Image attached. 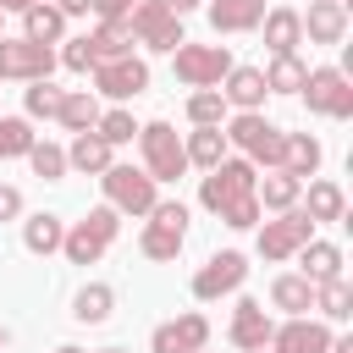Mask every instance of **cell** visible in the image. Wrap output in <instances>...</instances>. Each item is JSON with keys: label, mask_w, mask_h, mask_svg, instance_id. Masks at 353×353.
Wrapping results in <instances>:
<instances>
[{"label": "cell", "mask_w": 353, "mask_h": 353, "mask_svg": "<svg viewBox=\"0 0 353 353\" xmlns=\"http://www.w3.org/2000/svg\"><path fill=\"white\" fill-rule=\"evenodd\" d=\"M226 143H237L248 154V165H270L281 171V149H287V132L276 121H265L259 110H237L232 127H226Z\"/></svg>", "instance_id": "6da1fadb"}, {"label": "cell", "mask_w": 353, "mask_h": 353, "mask_svg": "<svg viewBox=\"0 0 353 353\" xmlns=\"http://www.w3.org/2000/svg\"><path fill=\"white\" fill-rule=\"evenodd\" d=\"M99 182H105V199H110L116 215H149V210L160 204V182H154L149 171L110 165V171H99Z\"/></svg>", "instance_id": "7a4b0ae2"}, {"label": "cell", "mask_w": 353, "mask_h": 353, "mask_svg": "<svg viewBox=\"0 0 353 353\" xmlns=\"http://www.w3.org/2000/svg\"><path fill=\"white\" fill-rule=\"evenodd\" d=\"M182 243H188V204H182V199H160V204L149 210V226H143L138 248L165 265V259H176Z\"/></svg>", "instance_id": "3957f363"}, {"label": "cell", "mask_w": 353, "mask_h": 353, "mask_svg": "<svg viewBox=\"0 0 353 353\" xmlns=\"http://www.w3.org/2000/svg\"><path fill=\"white\" fill-rule=\"evenodd\" d=\"M116 232H121V215H116L110 204H99V210H88V215L61 237V248H66V259H72V265H94V259L116 243Z\"/></svg>", "instance_id": "277c9868"}, {"label": "cell", "mask_w": 353, "mask_h": 353, "mask_svg": "<svg viewBox=\"0 0 353 353\" xmlns=\"http://www.w3.org/2000/svg\"><path fill=\"white\" fill-rule=\"evenodd\" d=\"M138 143H143V171L154 182H176L188 171V154H182V138L171 121H143L138 127Z\"/></svg>", "instance_id": "5b68a950"}, {"label": "cell", "mask_w": 353, "mask_h": 353, "mask_svg": "<svg viewBox=\"0 0 353 353\" xmlns=\"http://www.w3.org/2000/svg\"><path fill=\"white\" fill-rule=\"evenodd\" d=\"M254 182H259V176H254V165H248V160H221V165L199 182V204L221 215V210H232L237 199H248V193H254Z\"/></svg>", "instance_id": "8992f818"}, {"label": "cell", "mask_w": 353, "mask_h": 353, "mask_svg": "<svg viewBox=\"0 0 353 353\" xmlns=\"http://www.w3.org/2000/svg\"><path fill=\"white\" fill-rule=\"evenodd\" d=\"M127 33H132V44H149V50H176V44H188V39H182V17H171L160 0H138L132 17H127Z\"/></svg>", "instance_id": "52a82bcc"}, {"label": "cell", "mask_w": 353, "mask_h": 353, "mask_svg": "<svg viewBox=\"0 0 353 353\" xmlns=\"http://www.w3.org/2000/svg\"><path fill=\"white\" fill-rule=\"evenodd\" d=\"M176 77L188 88H215L226 72H232V50L226 44H176Z\"/></svg>", "instance_id": "ba28073f"}, {"label": "cell", "mask_w": 353, "mask_h": 353, "mask_svg": "<svg viewBox=\"0 0 353 353\" xmlns=\"http://www.w3.org/2000/svg\"><path fill=\"white\" fill-rule=\"evenodd\" d=\"M303 94H309V110L314 116H353V88H347V72H336V66H314L309 77H303Z\"/></svg>", "instance_id": "9c48e42d"}, {"label": "cell", "mask_w": 353, "mask_h": 353, "mask_svg": "<svg viewBox=\"0 0 353 353\" xmlns=\"http://www.w3.org/2000/svg\"><path fill=\"white\" fill-rule=\"evenodd\" d=\"M303 243H314V221L303 210H281V221H265L259 226V254L265 259H292Z\"/></svg>", "instance_id": "30bf717a"}, {"label": "cell", "mask_w": 353, "mask_h": 353, "mask_svg": "<svg viewBox=\"0 0 353 353\" xmlns=\"http://www.w3.org/2000/svg\"><path fill=\"white\" fill-rule=\"evenodd\" d=\"M149 88V66L138 55H121V61H99L94 66V88L88 94H105V99H138Z\"/></svg>", "instance_id": "8fae6325"}, {"label": "cell", "mask_w": 353, "mask_h": 353, "mask_svg": "<svg viewBox=\"0 0 353 353\" xmlns=\"http://www.w3.org/2000/svg\"><path fill=\"white\" fill-rule=\"evenodd\" d=\"M243 276H248V259L237 254V248H221V254H210L204 265H199V276H193V298H221V292H237L243 287Z\"/></svg>", "instance_id": "7c38bea8"}, {"label": "cell", "mask_w": 353, "mask_h": 353, "mask_svg": "<svg viewBox=\"0 0 353 353\" xmlns=\"http://www.w3.org/2000/svg\"><path fill=\"white\" fill-rule=\"evenodd\" d=\"M55 72V50L50 44H33V39H0V77H22V83H39Z\"/></svg>", "instance_id": "4fadbf2b"}, {"label": "cell", "mask_w": 353, "mask_h": 353, "mask_svg": "<svg viewBox=\"0 0 353 353\" xmlns=\"http://www.w3.org/2000/svg\"><path fill=\"white\" fill-rule=\"evenodd\" d=\"M204 342H210V320H204V314L165 320V325H154V336H149L154 353H199Z\"/></svg>", "instance_id": "5bb4252c"}, {"label": "cell", "mask_w": 353, "mask_h": 353, "mask_svg": "<svg viewBox=\"0 0 353 353\" xmlns=\"http://www.w3.org/2000/svg\"><path fill=\"white\" fill-rule=\"evenodd\" d=\"M270 314H265V303L259 298H243L237 303V314H232V347H243V353H259L265 342H270Z\"/></svg>", "instance_id": "9a60e30c"}, {"label": "cell", "mask_w": 353, "mask_h": 353, "mask_svg": "<svg viewBox=\"0 0 353 353\" xmlns=\"http://www.w3.org/2000/svg\"><path fill=\"white\" fill-rule=\"evenodd\" d=\"M276 353H331V331L320 320H287L281 331H270Z\"/></svg>", "instance_id": "2e32d148"}, {"label": "cell", "mask_w": 353, "mask_h": 353, "mask_svg": "<svg viewBox=\"0 0 353 353\" xmlns=\"http://www.w3.org/2000/svg\"><path fill=\"white\" fill-rule=\"evenodd\" d=\"M303 28H309V44H342V33H347V6H336V0H309V17H298Z\"/></svg>", "instance_id": "e0dca14e"}, {"label": "cell", "mask_w": 353, "mask_h": 353, "mask_svg": "<svg viewBox=\"0 0 353 353\" xmlns=\"http://www.w3.org/2000/svg\"><path fill=\"white\" fill-rule=\"evenodd\" d=\"M265 22V0H215L210 6V28L215 33H248Z\"/></svg>", "instance_id": "ac0fdd59"}, {"label": "cell", "mask_w": 353, "mask_h": 353, "mask_svg": "<svg viewBox=\"0 0 353 353\" xmlns=\"http://www.w3.org/2000/svg\"><path fill=\"white\" fill-rule=\"evenodd\" d=\"M221 99L237 105V110H259V105H265V77H259V66H232Z\"/></svg>", "instance_id": "d6986e66"}, {"label": "cell", "mask_w": 353, "mask_h": 353, "mask_svg": "<svg viewBox=\"0 0 353 353\" xmlns=\"http://www.w3.org/2000/svg\"><path fill=\"white\" fill-rule=\"evenodd\" d=\"M298 39H303V22H298V11H292V6L265 11V44H270V55H292V50H298Z\"/></svg>", "instance_id": "ffe728a7"}, {"label": "cell", "mask_w": 353, "mask_h": 353, "mask_svg": "<svg viewBox=\"0 0 353 353\" xmlns=\"http://www.w3.org/2000/svg\"><path fill=\"white\" fill-rule=\"evenodd\" d=\"M298 259H303V281H309V287L342 276V248H336V243H303Z\"/></svg>", "instance_id": "44dd1931"}, {"label": "cell", "mask_w": 353, "mask_h": 353, "mask_svg": "<svg viewBox=\"0 0 353 353\" xmlns=\"http://www.w3.org/2000/svg\"><path fill=\"white\" fill-rule=\"evenodd\" d=\"M66 165H77V171L99 176V171H110L116 160H110V143H105L99 132H77V138H72V149H66Z\"/></svg>", "instance_id": "7402d4cb"}, {"label": "cell", "mask_w": 353, "mask_h": 353, "mask_svg": "<svg viewBox=\"0 0 353 353\" xmlns=\"http://www.w3.org/2000/svg\"><path fill=\"white\" fill-rule=\"evenodd\" d=\"M298 193H303V182H298L292 171H270L265 182H254L259 210H292V204H298Z\"/></svg>", "instance_id": "603a6c76"}, {"label": "cell", "mask_w": 353, "mask_h": 353, "mask_svg": "<svg viewBox=\"0 0 353 353\" xmlns=\"http://www.w3.org/2000/svg\"><path fill=\"white\" fill-rule=\"evenodd\" d=\"M270 303L287 309L292 320H303V314L314 309V287H309L303 276H276V281H270Z\"/></svg>", "instance_id": "cb8c5ba5"}, {"label": "cell", "mask_w": 353, "mask_h": 353, "mask_svg": "<svg viewBox=\"0 0 353 353\" xmlns=\"http://www.w3.org/2000/svg\"><path fill=\"white\" fill-rule=\"evenodd\" d=\"M265 94H303V77H309V66L298 61V55H276L265 72Z\"/></svg>", "instance_id": "d4e9b609"}, {"label": "cell", "mask_w": 353, "mask_h": 353, "mask_svg": "<svg viewBox=\"0 0 353 353\" xmlns=\"http://www.w3.org/2000/svg\"><path fill=\"white\" fill-rule=\"evenodd\" d=\"M55 121H61L66 132H94V121H99V99H94L88 88H77V94H66V99H61Z\"/></svg>", "instance_id": "484cf974"}, {"label": "cell", "mask_w": 353, "mask_h": 353, "mask_svg": "<svg viewBox=\"0 0 353 353\" xmlns=\"http://www.w3.org/2000/svg\"><path fill=\"white\" fill-rule=\"evenodd\" d=\"M182 154H188V165H204V171H215V165L226 160V132H221V127H199V132L182 143Z\"/></svg>", "instance_id": "4316f807"}, {"label": "cell", "mask_w": 353, "mask_h": 353, "mask_svg": "<svg viewBox=\"0 0 353 353\" xmlns=\"http://www.w3.org/2000/svg\"><path fill=\"white\" fill-rule=\"evenodd\" d=\"M61 237H66L61 215H28V221H22V243H28V254H55Z\"/></svg>", "instance_id": "83f0119b"}, {"label": "cell", "mask_w": 353, "mask_h": 353, "mask_svg": "<svg viewBox=\"0 0 353 353\" xmlns=\"http://www.w3.org/2000/svg\"><path fill=\"white\" fill-rule=\"evenodd\" d=\"M314 165H320V143H314L309 132H292L287 149H281V171H292V176L303 182V176H314Z\"/></svg>", "instance_id": "f1b7e54d"}, {"label": "cell", "mask_w": 353, "mask_h": 353, "mask_svg": "<svg viewBox=\"0 0 353 353\" xmlns=\"http://www.w3.org/2000/svg\"><path fill=\"white\" fill-rule=\"evenodd\" d=\"M303 215H309V221H342V215H347L342 188H336V182H309V204H303Z\"/></svg>", "instance_id": "f546056e"}, {"label": "cell", "mask_w": 353, "mask_h": 353, "mask_svg": "<svg viewBox=\"0 0 353 353\" xmlns=\"http://www.w3.org/2000/svg\"><path fill=\"white\" fill-rule=\"evenodd\" d=\"M88 44H94V66H99V61H121V55H132V33H127V22H105L99 33H88Z\"/></svg>", "instance_id": "4dcf8cb0"}, {"label": "cell", "mask_w": 353, "mask_h": 353, "mask_svg": "<svg viewBox=\"0 0 353 353\" xmlns=\"http://www.w3.org/2000/svg\"><path fill=\"white\" fill-rule=\"evenodd\" d=\"M110 303H116V292H110L105 281H94V287H83V292L72 298V314H77L83 325H99V320H110Z\"/></svg>", "instance_id": "1f68e13d"}, {"label": "cell", "mask_w": 353, "mask_h": 353, "mask_svg": "<svg viewBox=\"0 0 353 353\" xmlns=\"http://www.w3.org/2000/svg\"><path fill=\"white\" fill-rule=\"evenodd\" d=\"M22 17H28V33H22V39H33V44H55V39L66 33V17H61L55 6H28Z\"/></svg>", "instance_id": "d6a6232c"}, {"label": "cell", "mask_w": 353, "mask_h": 353, "mask_svg": "<svg viewBox=\"0 0 353 353\" xmlns=\"http://www.w3.org/2000/svg\"><path fill=\"white\" fill-rule=\"evenodd\" d=\"M221 116H226L221 88H193V94H188V121H193V127H221Z\"/></svg>", "instance_id": "836d02e7"}, {"label": "cell", "mask_w": 353, "mask_h": 353, "mask_svg": "<svg viewBox=\"0 0 353 353\" xmlns=\"http://www.w3.org/2000/svg\"><path fill=\"white\" fill-rule=\"evenodd\" d=\"M314 303H320L325 320H347V314H353V287H347L342 276H336V281H320V287H314Z\"/></svg>", "instance_id": "e575fe53"}, {"label": "cell", "mask_w": 353, "mask_h": 353, "mask_svg": "<svg viewBox=\"0 0 353 353\" xmlns=\"http://www.w3.org/2000/svg\"><path fill=\"white\" fill-rule=\"evenodd\" d=\"M39 138H33V127L22 121V116H0V160H17V154H28Z\"/></svg>", "instance_id": "d590c367"}, {"label": "cell", "mask_w": 353, "mask_h": 353, "mask_svg": "<svg viewBox=\"0 0 353 353\" xmlns=\"http://www.w3.org/2000/svg\"><path fill=\"white\" fill-rule=\"evenodd\" d=\"M94 132L116 149V143H132V138H138V121H132V110H105V116L94 121Z\"/></svg>", "instance_id": "8d00e7d4"}, {"label": "cell", "mask_w": 353, "mask_h": 353, "mask_svg": "<svg viewBox=\"0 0 353 353\" xmlns=\"http://www.w3.org/2000/svg\"><path fill=\"white\" fill-rule=\"evenodd\" d=\"M28 165H33L44 182H55V176H66V149H55V143H33V149H28Z\"/></svg>", "instance_id": "74e56055"}, {"label": "cell", "mask_w": 353, "mask_h": 353, "mask_svg": "<svg viewBox=\"0 0 353 353\" xmlns=\"http://www.w3.org/2000/svg\"><path fill=\"white\" fill-rule=\"evenodd\" d=\"M61 99H66V94H61L50 77H39V83L28 88V116H55V110H61Z\"/></svg>", "instance_id": "f35d334b"}, {"label": "cell", "mask_w": 353, "mask_h": 353, "mask_svg": "<svg viewBox=\"0 0 353 353\" xmlns=\"http://www.w3.org/2000/svg\"><path fill=\"white\" fill-rule=\"evenodd\" d=\"M61 66H66V72H94V44H88V33H83V39H66Z\"/></svg>", "instance_id": "ab89813d"}, {"label": "cell", "mask_w": 353, "mask_h": 353, "mask_svg": "<svg viewBox=\"0 0 353 353\" xmlns=\"http://www.w3.org/2000/svg\"><path fill=\"white\" fill-rule=\"evenodd\" d=\"M221 221H226V226H237V232H243V226H254V221H259V199H254V193H248V199H237L232 210H221Z\"/></svg>", "instance_id": "60d3db41"}, {"label": "cell", "mask_w": 353, "mask_h": 353, "mask_svg": "<svg viewBox=\"0 0 353 353\" xmlns=\"http://www.w3.org/2000/svg\"><path fill=\"white\" fill-rule=\"evenodd\" d=\"M132 6H138V0H94V17H105V22H127Z\"/></svg>", "instance_id": "b9f144b4"}, {"label": "cell", "mask_w": 353, "mask_h": 353, "mask_svg": "<svg viewBox=\"0 0 353 353\" xmlns=\"http://www.w3.org/2000/svg\"><path fill=\"white\" fill-rule=\"evenodd\" d=\"M22 215V193L17 188H0V221H17Z\"/></svg>", "instance_id": "7bdbcfd3"}, {"label": "cell", "mask_w": 353, "mask_h": 353, "mask_svg": "<svg viewBox=\"0 0 353 353\" xmlns=\"http://www.w3.org/2000/svg\"><path fill=\"white\" fill-rule=\"evenodd\" d=\"M55 11H61V17H83V11H94V0H61Z\"/></svg>", "instance_id": "ee69618b"}, {"label": "cell", "mask_w": 353, "mask_h": 353, "mask_svg": "<svg viewBox=\"0 0 353 353\" xmlns=\"http://www.w3.org/2000/svg\"><path fill=\"white\" fill-rule=\"evenodd\" d=\"M160 6H165V11H171V17H182V11H193V6H199V0H160Z\"/></svg>", "instance_id": "f6af8a7d"}, {"label": "cell", "mask_w": 353, "mask_h": 353, "mask_svg": "<svg viewBox=\"0 0 353 353\" xmlns=\"http://www.w3.org/2000/svg\"><path fill=\"white\" fill-rule=\"evenodd\" d=\"M331 353H353V336H331Z\"/></svg>", "instance_id": "bcb514c9"}, {"label": "cell", "mask_w": 353, "mask_h": 353, "mask_svg": "<svg viewBox=\"0 0 353 353\" xmlns=\"http://www.w3.org/2000/svg\"><path fill=\"white\" fill-rule=\"evenodd\" d=\"M33 0H0V11H28Z\"/></svg>", "instance_id": "7dc6e473"}, {"label": "cell", "mask_w": 353, "mask_h": 353, "mask_svg": "<svg viewBox=\"0 0 353 353\" xmlns=\"http://www.w3.org/2000/svg\"><path fill=\"white\" fill-rule=\"evenodd\" d=\"M55 353H83V347H55Z\"/></svg>", "instance_id": "c3c4849f"}, {"label": "cell", "mask_w": 353, "mask_h": 353, "mask_svg": "<svg viewBox=\"0 0 353 353\" xmlns=\"http://www.w3.org/2000/svg\"><path fill=\"white\" fill-rule=\"evenodd\" d=\"M99 353H121V347H99Z\"/></svg>", "instance_id": "681fc988"}, {"label": "cell", "mask_w": 353, "mask_h": 353, "mask_svg": "<svg viewBox=\"0 0 353 353\" xmlns=\"http://www.w3.org/2000/svg\"><path fill=\"white\" fill-rule=\"evenodd\" d=\"M0 17H6V11H0ZM0 39H6V28H0Z\"/></svg>", "instance_id": "f907efd6"}, {"label": "cell", "mask_w": 353, "mask_h": 353, "mask_svg": "<svg viewBox=\"0 0 353 353\" xmlns=\"http://www.w3.org/2000/svg\"><path fill=\"white\" fill-rule=\"evenodd\" d=\"M199 353H210V347H199Z\"/></svg>", "instance_id": "816d5d0a"}, {"label": "cell", "mask_w": 353, "mask_h": 353, "mask_svg": "<svg viewBox=\"0 0 353 353\" xmlns=\"http://www.w3.org/2000/svg\"><path fill=\"white\" fill-rule=\"evenodd\" d=\"M33 6H44V0H33Z\"/></svg>", "instance_id": "f5cc1de1"}, {"label": "cell", "mask_w": 353, "mask_h": 353, "mask_svg": "<svg viewBox=\"0 0 353 353\" xmlns=\"http://www.w3.org/2000/svg\"><path fill=\"white\" fill-rule=\"evenodd\" d=\"M259 353H265V347H259Z\"/></svg>", "instance_id": "db71d44e"}, {"label": "cell", "mask_w": 353, "mask_h": 353, "mask_svg": "<svg viewBox=\"0 0 353 353\" xmlns=\"http://www.w3.org/2000/svg\"><path fill=\"white\" fill-rule=\"evenodd\" d=\"M0 342H6V336H0Z\"/></svg>", "instance_id": "11a10c76"}]
</instances>
